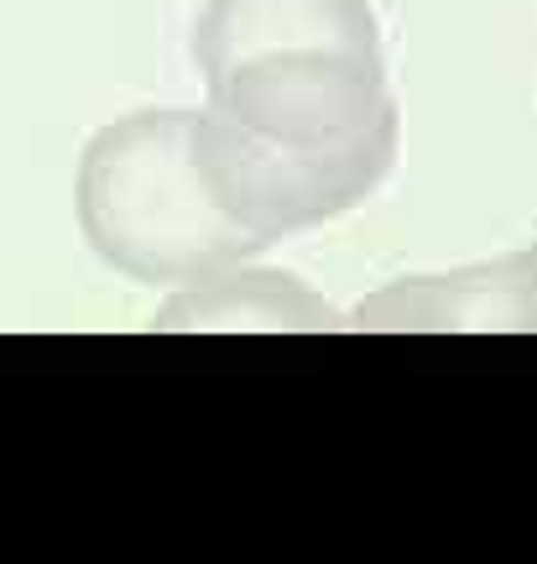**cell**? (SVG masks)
Returning a JSON list of instances; mask_svg holds the SVG:
<instances>
[{"mask_svg": "<svg viewBox=\"0 0 537 564\" xmlns=\"http://www.w3.org/2000/svg\"><path fill=\"white\" fill-rule=\"evenodd\" d=\"M74 215L89 251L146 288H183L266 251L209 194L194 110H131L100 126L79 158Z\"/></svg>", "mask_w": 537, "mask_h": 564, "instance_id": "obj_1", "label": "cell"}, {"mask_svg": "<svg viewBox=\"0 0 537 564\" xmlns=\"http://www.w3.org/2000/svg\"><path fill=\"white\" fill-rule=\"evenodd\" d=\"M397 141V100L371 126H360L355 137L324 141V147L266 141L245 126L219 121L215 110H194V162L204 183L219 209L240 230H251L261 246L360 209L392 173Z\"/></svg>", "mask_w": 537, "mask_h": 564, "instance_id": "obj_2", "label": "cell"}, {"mask_svg": "<svg viewBox=\"0 0 537 564\" xmlns=\"http://www.w3.org/2000/svg\"><path fill=\"white\" fill-rule=\"evenodd\" d=\"M219 121L245 126L266 141L324 147L355 137L392 105V79L381 53L360 47H282L256 53L204 79Z\"/></svg>", "mask_w": 537, "mask_h": 564, "instance_id": "obj_3", "label": "cell"}, {"mask_svg": "<svg viewBox=\"0 0 537 564\" xmlns=\"http://www.w3.org/2000/svg\"><path fill=\"white\" fill-rule=\"evenodd\" d=\"M344 329L397 335H537V241L496 262L418 272L365 293Z\"/></svg>", "mask_w": 537, "mask_h": 564, "instance_id": "obj_4", "label": "cell"}, {"mask_svg": "<svg viewBox=\"0 0 537 564\" xmlns=\"http://www.w3.org/2000/svg\"><path fill=\"white\" fill-rule=\"evenodd\" d=\"M282 47H360L381 53V21L371 0H204L194 21V68L204 79L256 53Z\"/></svg>", "mask_w": 537, "mask_h": 564, "instance_id": "obj_5", "label": "cell"}, {"mask_svg": "<svg viewBox=\"0 0 537 564\" xmlns=\"http://www.w3.org/2000/svg\"><path fill=\"white\" fill-rule=\"evenodd\" d=\"M152 329H344V314L282 267H224L215 278L183 282L152 314Z\"/></svg>", "mask_w": 537, "mask_h": 564, "instance_id": "obj_6", "label": "cell"}]
</instances>
